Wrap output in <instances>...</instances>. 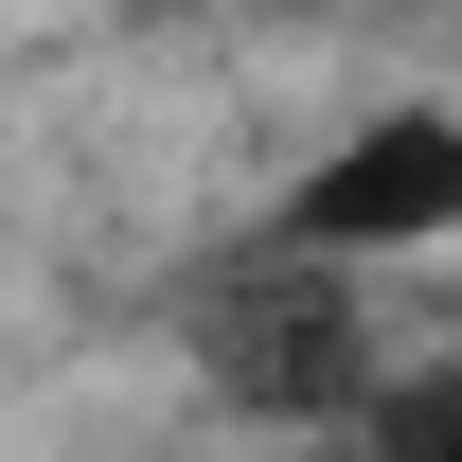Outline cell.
Returning a JSON list of instances; mask_svg holds the SVG:
<instances>
[{
	"mask_svg": "<svg viewBox=\"0 0 462 462\" xmlns=\"http://www.w3.org/2000/svg\"><path fill=\"white\" fill-rule=\"evenodd\" d=\"M445 231H462V107L356 125L338 161L285 196V249H302V267H374V249H445Z\"/></svg>",
	"mask_w": 462,
	"mask_h": 462,
	"instance_id": "1",
	"label": "cell"
},
{
	"mask_svg": "<svg viewBox=\"0 0 462 462\" xmlns=\"http://www.w3.org/2000/svg\"><path fill=\"white\" fill-rule=\"evenodd\" d=\"M196 356H214V392H249V409H356V320H338V285H231L214 320H196Z\"/></svg>",
	"mask_w": 462,
	"mask_h": 462,
	"instance_id": "2",
	"label": "cell"
},
{
	"mask_svg": "<svg viewBox=\"0 0 462 462\" xmlns=\"http://www.w3.org/2000/svg\"><path fill=\"white\" fill-rule=\"evenodd\" d=\"M392 462H462V392H409L392 409Z\"/></svg>",
	"mask_w": 462,
	"mask_h": 462,
	"instance_id": "3",
	"label": "cell"
}]
</instances>
